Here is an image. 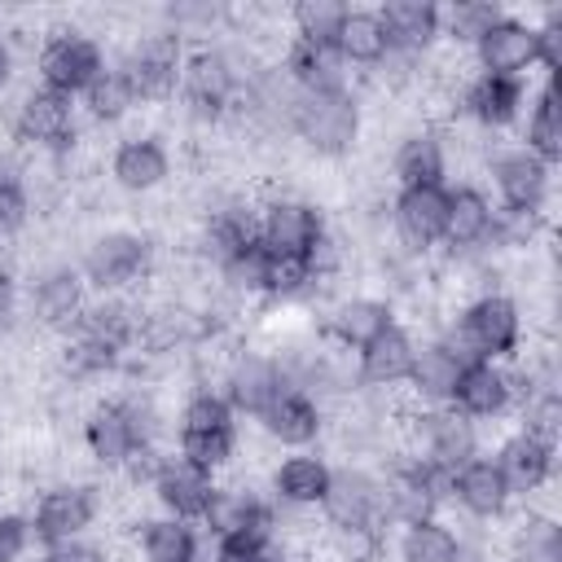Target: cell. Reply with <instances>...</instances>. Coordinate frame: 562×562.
<instances>
[{"label":"cell","mask_w":562,"mask_h":562,"mask_svg":"<svg viewBox=\"0 0 562 562\" xmlns=\"http://www.w3.org/2000/svg\"><path fill=\"white\" fill-rule=\"evenodd\" d=\"M474 70L487 75H514V79H531L536 75V26L522 13H501L470 48Z\"/></svg>","instance_id":"29"},{"label":"cell","mask_w":562,"mask_h":562,"mask_svg":"<svg viewBox=\"0 0 562 562\" xmlns=\"http://www.w3.org/2000/svg\"><path fill=\"white\" fill-rule=\"evenodd\" d=\"M31 549H35V536H31L26 509H0V562H26Z\"/></svg>","instance_id":"46"},{"label":"cell","mask_w":562,"mask_h":562,"mask_svg":"<svg viewBox=\"0 0 562 562\" xmlns=\"http://www.w3.org/2000/svg\"><path fill=\"white\" fill-rule=\"evenodd\" d=\"M101 514H105V492L92 479H48V483L35 487L31 509H26L31 536H35L40 549L92 536Z\"/></svg>","instance_id":"8"},{"label":"cell","mask_w":562,"mask_h":562,"mask_svg":"<svg viewBox=\"0 0 562 562\" xmlns=\"http://www.w3.org/2000/svg\"><path fill=\"white\" fill-rule=\"evenodd\" d=\"M448 509H457L461 522H479V527H501L518 509V501H514L505 474L496 470L492 452H479L461 470H452Z\"/></svg>","instance_id":"24"},{"label":"cell","mask_w":562,"mask_h":562,"mask_svg":"<svg viewBox=\"0 0 562 562\" xmlns=\"http://www.w3.org/2000/svg\"><path fill=\"white\" fill-rule=\"evenodd\" d=\"M255 66H259V57L246 48V40L189 44V57H184V70H180V88H176V101H180L184 119H193L202 127L233 123L241 88H246Z\"/></svg>","instance_id":"2"},{"label":"cell","mask_w":562,"mask_h":562,"mask_svg":"<svg viewBox=\"0 0 562 562\" xmlns=\"http://www.w3.org/2000/svg\"><path fill=\"white\" fill-rule=\"evenodd\" d=\"M505 13V4L496 0H457V4H439V40L452 48H474V40Z\"/></svg>","instance_id":"42"},{"label":"cell","mask_w":562,"mask_h":562,"mask_svg":"<svg viewBox=\"0 0 562 562\" xmlns=\"http://www.w3.org/2000/svg\"><path fill=\"white\" fill-rule=\"evenodd\" d=\"M13 75H18V57H13V44H9V40H0V92L13 83Z\"/></svg>","instance_id":"50"},{"label":"cell","mask_w":562,"mask_h":562,"mask_svg":"<svg viewBox=\"0 0 562 562\" xmlns=\"http://www.w3.org/2000/svg\"><path fill=\"white\" fill-rule=\"evenodd\" d=\"M215 487H220L215 474H206L202 465H193V461H184V457H176L167 448L162 461H158V470H154V479H149V492L145 496L154 501V509H162L171 518H184V522H198L206 514Z\"/></svg>","instance_id":"28"},{"label":"cell","mask_w":562,"mask_h":562,"mask_svg":"<svg viewBox=\"0 0 562 562\" xmlns=\"http://www.w3.org/2000/svg\"><path fill=\"white\" fill-rule=\"evenodd\" d=\"M272 549H277V544H268V540H246V536H237V540H211V544H206V562H268Z\"/></svg>","instance_id":"49"},{"label":"cell","mask_w":562,"mask_h":562,"mask_svg":"<svg viewBox=\"0 0 562 562\" xmlns=\"http://www.w3.org/2000/svg\"><path fill=\"white\" fill-rule=\"evenodd\" d=\"M136 110H140V101H136L127 75L119 70V61H110V66L83 88V97H79V119L92 123V127H119V123H127Z\"/></svg>","instance_id":"40"},{"label":"cell","mask_w":562,"mask_h":562,"mask_svg":"<svg viewBox=\"0 0 562 562\" xmlns=\"http://www.w3.org/2000/svg\"><path fill=\"white\" fill-rule=\"evenodd\" d=\"M184 57H189V44L171 26L154 22V26L136 31L114 61L127 75V83H132V92H136V101L145 110V105H171L176 101Z\"/></svg>","instance_id":"9"},{"label":"cell","mask_w":562,"mask_h":562,"mask_svg":"<svg viewBox=\"0 0 562 562\" xmlns=\"http://www.w3.org/2000/svg\"><path fill=\"white\" fill-rule=\"evenodd\" d=\"M290 136L316 154V158H347L364 136V101L356 88L338 92H299V105L290 114Z\"/></svg>","instance_id":"6"},{"label":"cell","mask_w":562,"mask_h":562,"mask_svg":"<svg viewBox=\"0 0 562 562\" xmlns=\"http://www.w3.org/2000/svg\"><path fill=\"white\" fill-rule=\"evenodd\" d=\"M329 479H334V461L321 448H303V452H281L268 465L263 492L285 514H316L329 492Z\"/></svg>","instance_id":"26"},{"label":"cell","mask_w":562,"mask_h":562,"mask_svg":"<svg viewBox=\"0 0 562 562\" xmlns=\"http://www.w3.org/2000/svg\"><path fill=\"white\" fill-rule=\"evenodd\" d=\"M316 518H321V527H386L378 465H364V461L334 465V479H329V492H325Z\"/></svg>","instance_id":"25"},{"label":"cell","mask_w":562,"mask_h":562,"mask_svg":"<svg viewBox=\"0 0 562 562\" xmlns=\"http://www.w3.org/2000/svg\"><path fill=\"white\" fill-rule=\"evenodd\" d=\"M527 97H531V79L470 70V75L457 83L452 105H457V119H465L474 132H483V136H501V132H509V127L522 123Z\"/></svg>","instance_id":"15"},{"label":"cell","mask_w":562,"mask_h":562,"mask_svg":"<svg viewBox=\"0 0 562 562\" xmlns=\"http://www.w3.org/2000/svg\"><path fill=\"white\" fill-rule=\"evenodd\" d=\"M285 373H281V360L263 347H237L224 356L220 373H215V391L228 400V408L246 422H255L281 391H285Z\"/></svg>","instance_id":"18"},{"label":"cell","mask_w":562,"mask_h":562,"mask_svg":"<svg viewBox=\"0 0 562 562\" xmlns=\"http://www.w3.org/2000/svg\"><path fill=\"white\" fill-rule=\"evenodd\" d=\"M452 408L461 417H470L474 426H501L505 417H514V378L509 364H492V360H470L461 369V382L452 391Z\"/></svg>","instance_id":"31"},{"label":"cell","mask_w":562,"mask_h":562,"mask_svg":"<svg viewBox=\"0 0 562 562\" xmlns=\"http://www.w3.org/2000/svg\"><path fill=\"white\" fill-rule=\"evenodd\" d=\"M378 479H382V518L386 527H404V522H422V518H439L448 509V492H452V474L435 470L430 461L395 448L391 457L378 461Z\"/></svg>","instance_id":"7"},{"label":"cell","mask_w":562,"mask_h":562,"mask_svg":"<svg viewBox=\"0 0 562 562\" xmlns=\"http://www.w3.org/2000/svg\"><path fill=\"white\" fill-rule=\"evenodd\" d=\"M162 435H167V417H162L154 391H145L140 382L101 395L79 417V443H83L88 461L110 479H119L136 452L167 448Z\"/></svg>","instance_id":"1"},{"label":"cell","mask_w":562,"mask_h":562,"mask_svg":"<svg viewBox=\"0 0 562 562\" xmlns=\"http://www.w3.org/2000/svg\"><path fill=\"white\" fill-rule=\"evenodd\" d=\"M487 452H492L496 470L505 474V483H509V492H514L518 505H540V496L558 479V443L553 439H540L531 430L509 426Z\"/></svg>","instance_id":"20"},{"label":"cell","mask_w":562,"mask_h":562,"mask_svg":"<svg viewBox=\"0 0 562 562\" xmlns=\"http://www.w3.org/2000/svg\"><path fill=\"white\" fill-rule=\"evenodd\" d=\"M277 66L290 75V83L299 92H338V88H351V70L334 53V44H307V40H290L285 35V44L277 53Z\"/></svg>","instance_id":"38"},{"label":"cell","mask_w":562,"mask_h":562,"mask_svg":"<svg viewBox=\"0 0 562 562\" xmlns=\"http://www.w3.org/2000/svg\"><path fill=\"white\" fill-rule=\"evenodd\" d=\"M88 303H92V290H88L79 263H70V259H48L22 281V321L35 325L40 334L66 338L79 325Z\"/></svg>","instance_id":"11"},{"label":"cell","mask_w":562,"mask_h":562,"mask_svg":"<svg viewBox=\"0 0 562 562\" xmlns=\"http://www.w3.org/2000/svg\"><path fill=\"white\" fill-rule=\"evenodd\" d=\"M518 145L531 149L540 162L558 167L562 162V92H558V75H540V83H531L522 123H518Z\"/></svg>","instance_id":"36"},{"label":"cell","mask_w":562,"mask_h":562,"mask_svg":"<svg viewBox=\"0 0 562 562\" xmlns=\"http://www.w3.org/2000/svg\"><path fill=\"white\" fill-rule=\"evenodd\" d=\"M9 180H22V171H18V162H13V154H9V149H0V189H4Z\"/></svg>","instance_id":"51"},{"label":"cell","mask_w":562,"mask_h":562,"mask_svg":"<svg viewBox=\"0 0 562 562\" xmlns=\"http://www.w3.org/2000/svg\"><path fill=\"white\" fill-rule=\"evenodd\" d=\"M268 562H312V558H307V553H303V549H281V544H277V549H272V558H268Z\"/></svg>","instance_id":"52"},{"label":"cell","mask_w":562,"mask_h":562,"mask_svg":"<svg viewBox=\"0 0 562 562\" xmlns=\"http://www.w3.org/2000/svg\"><path fill=\"white\" fill-rule=\"evenodd\" d=\"M413 356H417V329L400 316L395 325H386L382 334H373L360 351H351L356 391H364V395H395V391H404V378L413 369Z\"/></svg>","instance_id":"23"},{"label":"cell","mask_w":562,"mask_h":562,"mask_svg":"<svg viewBox=\"0 0 562 562\" xmlns=\"http://www.w3.org/2000/svg\"><path fill=\"white\" fill-rule=\"evenodd\" d=\"M461 531L457 522L439 518H422V522H404L391 531V562H461Z\"/></svg>","instance_id":"39"},{"label":"cell","mask_w":562,"mask_h":562,"mask_svg":"<svg viewBox=\"0 0 562 562\" xmlns=\"http://www.w3.org/2000/svg\"><path fill=\"white\" fill-rule=\"evenodd\" d=\"M395 321H400V307L382 290H342L321 307L316 338H325L334 351L351 356Z\"/></svg>","instance_id":"19"},{"label":"cell","mask_w":562,"mask_h":562,"mask_svg":"<svg viewBox=\"0 0 562 562\" xmlns=\"http://www.w3.org/2000/svg\"><path fill=\"white\" fill-rule=\"evenodd\" d=\"M452 171V145L448 132L435 123L408 127L391 149V180L400 184H448Z\"/></svg>","instance_id":"32"},{"label":"cell","mask_w":562,"mask_h":562,"mask_svg":"<svg viewBox=\"0 0 562 562\" xmlns=\"http://www.w3.org/2000/svg\"><path fill=\"white\" fill-rule=\"evenodd\" d=\"M334 53L342 57V66L351 75H378L391 61V40H386V26H382L378 9L347 4V18L334 35Z\"/></svg>","instance_id":"35"},{"label":"cell","mask_w":562,"mask_h":562,"mask_svg":"<svg viewBox=\"0 0 562 562\" xmlns=\"http://www.w3.org/2000/svg\"><path fill=\"white\" fill-rule=\"evenodd\" d=\"M171 171H176V154L162 132H127L114 140V149L105 158L110 184L132 198H149V193L167 189Z\"/></svg>","instance_id":"22"},{"label":"cell","mask_w":562,"mask_h":562,"mask_svg":"<svg viewBox=\"0 0 562 562\" xmlns=\"http://www.w3.org/2000/svg\"><path fill=\"white\" fill-rule=\"evenodd\" d=\"M105 66H110L105 44L83 26H53L35 48V83L75 101Z\"/></svg>","instance_id":"13"},{"label":"cell","mask_w":562,"mask_h":562,"mask_svg":"<svg viewBox=\"0 0 562 562\" xmlns=\"http://www.w3.org/2000/svg\"><path fill=\"white\" fill-rule=\"evenodd\" d=\"M443 211H448V184H400L386 198V224L391 241L413 255H439L443 241Z\"/></svg>","instance_id":"21"},{"label":"cell","mask_w":562,"mask_h":562,"mask_svg":"<svg viewBox=\"0 0 562 562\" xmlns=\"http://www.w3.org/2000/svg\"><path fill=\"white\" fill-rule=\"evenodd\" d=\"M35 562H114V549L92 540V536H79V540H61V544L40 549Z\"/></svg>","instance_id":"47"},{"label":"cell","mask_w":562,"mask_h":562,"mask_svg":"<svg viewBox=\"0 0 562 562\" xmlns=\"http://www.w3.org/2000/svg\"><path fill=\"white\" fill-rule=\"evenodd\" d=\"M250 241H259V198L250 193H215L193 224V255L215 272L220 263H228L237 250H246Z\"/></svg>","instance_id":"14"},{"label":"cell","mask_w":562,"mask_h":562,"mask_svg":"<svg viewBox=\"0 0 562 562\" xmlns=\"http://www.w3.org/2000/svg\"><path fill=\"white\" fill-rule=\"evenodd\" d=\"M22 321V277L13 272V259L0 246V338Z\"/></svg>","instance_id":"48"},{"label":"cell","mask_w":562,"mask_h":562,"mask_svg":"<svg viewBox=\"0 0 562 562\" xmlns=\"http://www.w3.org/2000/svg\"><path fill=\"white\" fill-rule=\"evenodd\" d=\"M79 132H83L79 101L40 83H31L9 110V136L18 149H31V154L66 158L79 145Z\"/></svg>","instance_id":"10"},{"label":"cell","mask_w":562,"mask_h":562,"mask_svg":"<svg viewBox=\"0 0 562 562\" xmlns=\"http://www.w3.org/2000/svg\"><path fill=\"white\" fill-rule=\"evenodd\" d=\"M342 18H347L342 0H294L285 9L290 40H307V44H334Z\"/></svg>","instance_id":"43"},{"label":"cell","mask_w":562,"mask_h":562,"mask_svg":"<svg viewBox=\"0 0 562 562\" xmlns=\"http://www.w3.org/2000/svg\"><path fill=\"white\" fill-rule=\"evenodd\" d=\"M325 233H329V215H325V206L316 198L285 193V189L259 198V241L272 255L307 259Z\"/></svg>","instance_id":"16"},{"label":"cell","mask_w":562,"mask_h":562,"mask_svg":"<svg viewBox=\"0 0 562 562\" xmlns=\"http://www.w3.org/2000/svg\"><path fill=\"white\" fill-rule=\"evenodd\" d=\"M487 193L496 206L505 211H549L553 202V167L540 162L531 149L514 145H496L487 149Z\"/></svg>","instance_id":"17"},{"label":"cell","mask_w":562,"mask_h":562,"mask_svg":"<svg viewBox=\"0 0 562 562\" xmlns=\"http://www.w3.org/2000/svg\"><path fill=\"white\" fill-rule=\"evenodd\" d=\"M435 334H439L465 364H470V360L514 364V360L522 356V347L531 342L527 307H522V299L509 294V290H487V294L461 299Z\"/></svg>","instance_id":"3"},{"label":"cell","mask_w":562,"mask_h":562,"mask_svg":"<svg viewBox=\"0 0 562 562\" xmlns=\"http://www.w3.org/2000/svg\"><path fill=\"white\" fill-rule=\"evenodd\" d=\"M75 263L92 294H140L158 277V241L149 228L110 224L83 241Z\"/></svg>","instance_id":"4"},{"label":"cell","mask_w":562,"mask_h":562,"mask_svg":"<svg viewBox=\"0 0 562 562\" xmlns=\"http://www.w3.org/2000/svg\"><path fill=\"white\" fill-rule=\"evenodd\" d=\"M281 518L285 509L272 505V496L263 492V483H246V479H220L206 514L198 518L206 544L211 540H268L281 544Z\"/></svg>","instance_id":"12"},{"label":"cell","mask_w":562,"mask_h":562,"mask_svg":"<svg viewBox=\"0 0 562 562\" xmlns=\"http://www.w3.org/2000/svg\"><path fill=\"white\" fill-rule=\"evenodd\" d=\"M400 448L430 461L435 470H461L470 457L487 452V439H483V426H474L470 417H461L452 404H439V408H417V404H404L400 408Z\"/></svg>","instance_id":"5"},{"label":"cell","mask_w":562,"mask_h":562,"mask_svg":"<svg viewBox=\"0 0 562 562\" xmlns=\"http://www.w3.org/2000/svg\"><path fill=\"white\" fill-rule=\"evenodd\" d=\"M259 435L281 448V452H303V448H316L325 435H329V408L321 400H312L307 391H294L285 386L259 417H255Z\"/></svg>","instance_id":"27"},{"label":"cell","mask_w":562,"mask_h":562,"mask_svg":"<svg viewBox=\"0 0 562 562\" xmlns=\"http://www.w3.org/2000/svg\"><path fill=\"white\" fill-rule=\"evenodd\" d=\"M132 553L140 562H206V536L198 522L154 509L132 522Z\"/></svg>","instance_id":"33"},{"label":"cell","mask_w":562,"mask_h":562,"mask_svg":"<svg viewBox=\"0 0 562 562\" xmlns=\"http://www.w3.org/2000/svg\"><path fill=\"white\" fill-rule=\"evenodd\" d=\"M31 220H35V198H31L26 176H22V180H9V184L0 189V246L18 241V237L31 228Z\"/></svg>","instance_id":"44"},{"label":"cell","mask_w":562,"mask_h":562,"mask_svg":"<svg viewBox=\"0 0 562 562\" xmlns=\"http://www.w3.org/2000/svg\"><path fill=\"white\" fill-rule=\"evenodd\" d=\"M531 26H536V70L558 75L562 70V4H544L540 18H531Z\"/></svg>","instance_id":"45"},{"label":"cell","mask_w":562,"mask_h":562,"mask_svg":"<svg viewBox=\"0 0 562 562\" xmlns=\"http://www.w3.org/2000/svg\"><path fill=\"white\" fill-rule=\"evenodd\" d=\"M378 18L386 26L395 57L426 61V53L439 44V4L435 0H386V4H378Z\"/></svg>","instance_id":"37"},{"label":"cell","mask_w":562,"mask_h":562,"mask_svg":"<svg viewBox=\"0 0 562 562\" xmlns=\"http://www.w3.org/2000/svg\"><path fill=\"white\" fill-rule=\"evenodd\" d=\"M496 202L479 180H448V211H443V255H474L492 241Z\"/></svg>","instance_id":"30"},{"label":"cell","mask_w":562,"mask_h":562,"mask_svg":"<svg viewBox=\"0 0 562 562\" xmlns=\"http://www.w3.org/2000/svg\"><path fill=\"white\" fill-rule=\"evenodd\" d=\"M461 369H465V360H461L439 334L417 338V356H413V369H408V378H404L408 404H417V408L452 404V391H457V382H461Z\"/></svg>","instance_id":"34"},{"label":"cell","mask_w":562,"mask_h":562,"mask_svg":"<svg viewBox=\"0 0 562 562\" xmlns=\"http://www.w3.org/2000/svg\"><path fill=\"white\" fill-rule=\"evenodd\" d=\"M316 549L329 562H391V527H321Z\"/></svg>","instance_id":"41"}]
</instances>
